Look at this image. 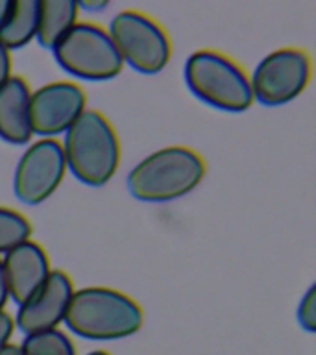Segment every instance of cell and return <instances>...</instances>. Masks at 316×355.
Returning a JSON list of instances; mask_svg holds the SVG:
<instances>
[{
	"label": "cell",
	"mask_w": 316,
	"mask_h": 355,
	"mask_svg": "<svg viewBox=\"0 0 316 355\" xmlns=\"http://www.w3.org/2000/svg\"><path fill=\"white\" fill-rule=\"evenodd\" d=\"M143 320V307L130 294L109 287H85L74 291L63 322L78 337L116 340L137 333Z\"/></svg>",
	"instance_id": "6da1fadb"
},
{
	"label": "cell",
	"mask_w": 316,
	"mask_h": 355,
	"mask_svg": "<svg viewBox=\"0 0 316 355\" xmlns=\"http://www.w3.org/2000/svg\"><path fill=\"white\" fill-rule=\"evenodd\" d=\"M67 168L82 183L100 187L121 165V141L115 126L98 110H85L61 143Z\"/></svg>",
	"instance_id": "7a4b0ae2"
},
{
	"label": "cell",
	"mask_w": 316,
	"mask_h": 355,
	"mask_svg": "<svg viewBox=\"0 0 316 355\" xmlns=\"http://www.w3.org/2000/svg\"><path fill=\"white\" fill-rule=\"evenodd\" d=\"M205 168V159L196 150L174 144L139 161L128 174L126 185L141 202H170L198 187Z\"/></svg>",
	"instance_id": "3957f363"
},
{
	"label": "cell",
	"mask_w": 316,
	"mask_h": 355,
	"mask_svg": "<svg viewBox=\"0 0 316 355\" xmlns=\"http://www.w3.org/2000/svg\"><path fill=\"white\" fill-rule=\"evenodd\" d=\"M183 76L191 93L211 107L238 113L254 104L249 74L218 50L193 52L187 58Z\"/></svg>",
	"instance_id": "277c9868"
},
{
	"label": "cell",
	"mask_w": 316,
	"mask_h": 355,
	"mask_svg": "<svg viewBox=\"0 0 316 355\" xmlns=\"http://www.w3.org/2000/svg\"><path fill=\"white\" fill-rule=\"evenodd\" d=\"M52 54L63 71L91 82L119 76L124 67L109 32L96 22L78 21L52 49Z\"/></svg>",
	"instance_id": "5b68a950"
},
{
	"label": "cell",
	"mask_w": 316,
	"mask_h": 355,
	"mask_svg": "<svg viewBox=\"0 0 316 355\" xmlns=\"http://www.w3.org/2000/svg\"><path fill=\"white\" fill-rule=\"evenodd\" d=\"M111 41L128 63L143 74H157L168 65L172 55V41L165 26L154 17L139 10L119 11L109 24Z\"/></svg>",
	"instance_id": "8992f818"
},
{
	"label": "cell",
	"mask_w": 316,
	"mask_h": 355,
	"mask_svg": "<svg viewBox=\"0 0 316 355\" xmlns=\"http://www.w3.org/2000/svg\"><path fill=\"white\" fill-rule=\"evenodd\" d=\"M313 76V58L307 50L277 49L265 55L255 67L249 85L254 102L263 105H283L298 98Z\"/></svg>",
	"instance_id": "52a82bcc"
},
{
	"label": "cell",
	"mask_w": 316,
	"mask_h": 355,
	"mask_svg": "<svg viewBox=\"0 0 316 355\" xmlns=\"http://www.w3.org/2000/svg\"><path fill=\"white\" fill-rule=\"evenodd\" d=\"M67 172L63 146L58 139L43 137L24 150L13 176L15 196L26 205L43 204L60 187Z\"/></svg>",
	"instance_id": "ba28073f"
},
{
	"label": "cell",
	"mask_w": 316,
	"mask_h": 355,
	"mask_svg": "<svg viewBox=\"0 0 316 355\" xmlns=\"http://www.w3.org/2000/svg\"><path fill=\"white\" fill-rule=\"evenodd\" d=\"M87 110V94L76 82L60 80L32 91V132L41 137L65 133Z\"/></svg>",
	"instance_id": "9c48e42d"
},
{
	"label": "cell",
	"mask_w": 316,
	"mask_h": 355,
	"mask_svg": "<svg viewBox=\"0 0 316 355\" xmlns=\"http://www.w3.org/2000/svg\"><path fill=\"white\" fill-rule=\"evenodd\" d=\"M74 291L72 277L65 270H52L43 285L19 305L15 326L24 333V337L58 329L65 320Z\"/></svg>",
	"instance_id": "30bf717a"
},
{
	"label": "cell",
	"mask_w": 316,
	"mask_h": 355,
	"mask_svg": "<svg viewBox=\"0 0 316 355\" xmlns=\"http://www.w3.org/2000/svg\"><path fill=\"white\" fill-rule=\"evenodd\" d=\"M2 266L8 293L17 305L30 298L52 272L46 250L33 239L10 250L2 259Z\"/></svg>",
	"instance_id": "8fae6325"
},
{
	"label": "cell",
	"mask_w": 316,
	"mask_h": 355,
	"mask_svg": "<svg viewBox=\"0 0 316 355\" xmlns=\"http://www.w3.org/2000/svg\"><path fill=\"white\" fill-rule=\"evenodd\" d=\"M32 87L26 78L11 74L0 85V139L10 144H26L32 139L30 116Z\"/></svg>",
	"instance_id": "7c38bea8"
},
{
	"label": "cell",
	"mask_w": 316,
	"mask_h": 355,
	"mask_svg": "<svg viewBox=\"0 0 316 355\" xmlns=\"http://www.w3.org/2000/svg\"><path fill=\"white\" fill-rule=\"evenodd\" d=\"M78 17L80 8L74 0H39L37 43L52 50L74 28Z\"/></svg>",
	"instance_id": "4fadbf2b"
},
{
	"label": "cell",
	"mask_w": 316,
	"mask_h": 355,
	"mask_svg": "<svg viewBox=\"0 0 316 355\" xmlns=\"http://www.w3.org/2000/svg\"><path fill=\"white\" fill-rule=\"evenodd\" d=\"M39 0H11L10 13L0 26V41L6 49H22L37 35Z\"/></svg>",
	"instance_id": "5bb4252c"
},
{
	"label": "cell",
	"mask_w": 316,
	"mask_h": 355,
	"mask_svg": "<svg viewBox=\"0 0 316 355\" xmlns=\"http://www.w3.org/2000/svg\"><path fill=\"white\" fill-rule=\"evenodd\" d=\"M22 355H76V348L60 329L26 335L21 344Z\"/></svg>",
	"instance_id": "9a60e30c"
},
{
	"label": "cell",
	"mask_w": 316,
	"mask_h": 355,
	"mask_svg": "<svg viewBox=\"0 0 316 355\" xmlns=\"http://www.w3.org/2000/svg\"><path fill=\"white\" fill-rule=\"evenodd\" d=\"M32 224L21 211L0 205V254H8L10 250L32 239Z\"/></svg>",
	"instance_id": "2e32d148"
},
{
	"label": "cell",
	"mask_w": 316,
	"mask_h": 355,
	"mask_svg": "<svg viewBox=\"0 0 316 355\" xmlns=\"http://www.w3.org/2000/svg\"><path fill=\"white\" fill-rule=\"evenodd\" d=\"M316 291L315 287H309L305 296L299 302L298 307V322L305 331H315L316 329V305H315Z\"/></svg>",
	"instance_id": "e0dca14e"
},
{
	"label": "cell",
	"mask_w": 316,
	"mask_h": 355,
	"mask_svg": "<svg viewBox=\"0 0 316 355\" xmlns=\"http://www.w3.org/2000/svg\"><path fill=\"white\" fill-rule=\"evenodd\" d=\"M15 329V322L10 316V313L0 311V349L10 344V338Z\"/></svg>",
	"instance_id": "ac0fdd59"
},
{
	"label": "cell",
	"mask_w": 316,
	"mask_h": 355,
	"mask_svg": "<svg viewBox=\"0 0 316 355\" xmlns=\"http://www.w3.org/2000/svg\"><path fill=\"white\" fill-rule=\"evenodd\" d=\"M11 76V54L6 44L0 41V85Z\"/></svg>",
	"instance_id": "d6986e66"
},
{
	"label": "cell",
	"mask_w": 316,
	"mask_h": 355,
	"mask_svg": "<svg viewBox=\"0 0 316 355\" xmlns=\"http://www.w3.org/2000/svg\"><path fill=\"white\" fill-rule=\"evenodd\" d=\"M8 300H10V293H8V285H6L4 266H2V259H0V311H4Z\"/></svg>",
	"instance_id": "ffe728a7"
},
{
	"label": "cell",
	"mask_w": 316,
	"mask_h": 355,
	"mask_svg": "<svg viewBox=\"0 0 316 355\" xmlns=\"http://www.w3.org/2000/svg\"><path fill=\"white\" fill-rule=\"evenodd\" d=\"M107 2H78V8H80V11L82 10H87V11H100L104 10V8H107Z\"/></svg>",
	"instance_id": "44dd1931"
},
{
	"label": "cell",
	"mask_w": 316,
	"mask_h": 355,
	"mask_svg": "<svg viewBox=\"0 0 316 355\" xmlns=\"http://www.w3.org/2000/svg\"><path fill=\"white\" fill-rule=\"evenodd\" d=\"M10 8H11V0H0V26L4 24L6 17L10 13Z\"/></svg>",
	"instance_id": "7402d4cb"
},
{
	"label": "cell",
	"mask_w": 316,
	"mask_h": 355,
	"mask_svg": "<svg viewBox=\"0 0 316 355\" xmlns=\"http://www.w3.org/2000/svg\"><path fill=\"white\" fill-rule=\"evenodd\" d=\"M0 355H22L21 346H17V344H8L4 348L0 349Z\"/></svg>",
	"instance_id": "603a6c76"
},
{
	"label": "cell",
	"mask_w": 316,
	"mask_h": 355,
	"mask_svg": "<svg viewBox=\"0 0 316 355\" xmlns=\"http://www.w3.org/2000/svg\"><path fill=\"white\" fill-rule=\"evenodd\" d=\"M89 355H111V354H107V352H104V349H96V352H91Z\"/></svg>",
	"instance_id": "cb8c5ba5"
}]
</instances>
